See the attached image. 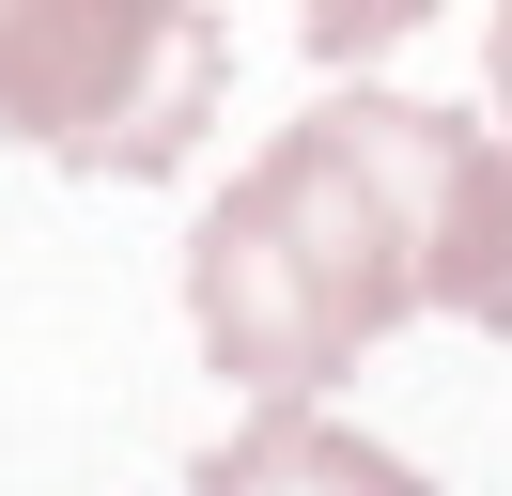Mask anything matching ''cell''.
I'll list each match as a JSON object with an SVG mask.
<instances>
[{
    "label": "cell",
    "mask_w": 512,
    "mask_h": 496,
    "mask_svg": "<svg viewBox=\"0 0 512 496\" xmlns=\"http://www.w3.org/2000/svg\"><path fill=\"white\" fill-rule=\"evenodd\" d=\"M404 310L512 326V155L419 93H326L187 233V326L233 388L311 403Z\"/></svg>",
    "instance_id": "obj_1"
},
{
    "label": "cell",
    "mask_w": 512,
    "mask_h": 496,
    "mask_svg": "<svg viewBox=\"0 0 512 496\" xmlns=\"http://www.w3.org/2000/svg\"><path fill=\"white\" fill-rule=\"evenodd\" d=\"M233 93V31L202 0H0V140L63 171L156 186Z\"/></svg>",
    "instance_id": "obj_2"
},
{
    "label": "cell",
    "mask_w": 512,
    "mask_h": 496,
    "mask_svg": "<svg viewBox=\"0 0 512 496\" xmlns=\"http://www.w3.org/2000/svg\"><path fill=\"white\" fill-rule=\"evenodd\" d=\"M187 496H435V481L404 450H373L357 419H326V403H264L187 465Z\"/></svg>",
    "instance_id": "obj_3"
},
{
    "label": "cell",
    "mask_w": 512,
    "mask_h": 496,
    "mask_svg": "<svg viewBox=\"0 0 512 496\" xmlns=\"http://www.w3.org/2000/svg\"><path fill=\"white\" fill-rule=\"evenodd\" d=\"M419 16H435V0H295V31H311V62H373V47H404Z\"/></svg>",
    "instance_id": "obj_4"
},
{
    "label": "cell",
    "mask_w": 512,
    "mask_h": 496,
    "mask_svg": "<svg viewBox=\"0 0 512 496\" xmlns=\"http://www.w3.org/2000/svg\"><path fill=\"white\" fill-rule=\"evenodd\" d=\"M497 109H512V0H497Z\"/></svg>",
    "instance_id": "obj_5"
}]
</instances>
